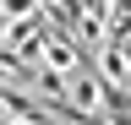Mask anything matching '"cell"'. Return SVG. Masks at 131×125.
<instances>
[{
  "instance_id": "obj_1",
  "label": "cell",
  "mask_w": 131,
  "mask_h": 125,
  "mask_svg": "<svg viewBox=\"0 0 131 125\" xmlns=\"http://www.w3.org/2000/svg\"><path fill=\"white\" fill-rule=\"evenodd\" d=\"M115 49H120V60L131 65V27H126V33H115Z\"/></svg>"
}]
</instances>
